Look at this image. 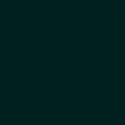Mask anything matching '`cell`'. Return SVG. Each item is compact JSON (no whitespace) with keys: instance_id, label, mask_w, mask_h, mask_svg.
<instances>
[{"instance_id":"cell-1","label":"cell","mask_w":125,"mask_h":125,"mask_svg":"<svg viewBox=\"0 0 125 125\" xmlns=\"http://www.w3.org/2000/svg\"><path fill=\"white\" fill-rule=\"evenodd\" d=\"M105 3H125V0H105Z\"/></svg>"}]
</instances>
